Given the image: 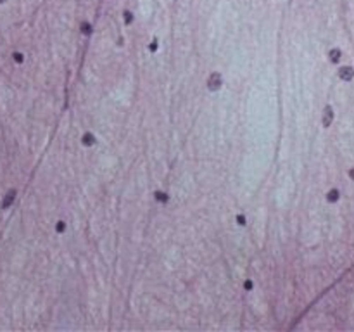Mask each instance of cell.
Here are the masks:
<instances>
[{"mask_svg": "<svg viewBox=\"0 0 354 332\" xmlns=\"http://www.w3.org/2000/svg\"><path fill=\"white\" fill-rule=\"evenodd\" d=\"M332 118H333L332 109H330V107H327V109H325V119H323V125H325V126H328V125L332 123Z\"/></svg>", "mask_w": 354, "mask_h": 332, "instance_id": "4", "label": "cell"}, {"mask_svg": "<svg viewBox=\"0 0 354 332\" xmlns=\"http://www.w3.org/2000/svg\"><path fill=\"white\" fill-rule=\"evenodd\" d=\"M14 199H16V190H11V192H7L5 199H4V203H2V208L7 209L12 203H14Z\"/></svg>", "mask_w": 354, "mask_h": 332, "instance_id": "1", "label": "cell"}, {"mask_svg": "<svg viewBox=\"0 0 354 332\" xmlns=\"http://www.w3.org/2000/svg\"><path fill=\"white\" fill-rule=\"evenodd\" d=\"M92 142H93V140H92V135H86V137H85V144H86V145H90Z\"/></svg>", "mask_w": 354, "mask_h": 332, "instance_id": "8", "label": "cell"}, {"mask_svg": "<svg viewBox=\"0 0 354 332\" xmlns=\"http://www.w3.org/2000/svg\"><path fill=\"white\" fill-rule=\"evenodd\" d=\"M351 178H354V170H352V171H351Z\"/></svg>", "mask_w": 354, "mask_h": 332, "instance_id": "9", "label": "cell"}, {"mask_svg": "<svg viewBox=\"0 0 354 332\" xmlns=\"http://www.w3.org/2000/svg\"><path fill=\"white\" fill-rule=\"evenodd\" d=\"M220 83H221V78H220V75L218 73H214V75L211 76V80H209V87L213 88V90H216L218 87H220Z\"/></svg>", "mask_w": 354, "mask_h": 332, "instance_id": "3", "label": "cell"}, {"mask_svg": "<svg viewBox=\"0 0 354 332\" xmlns=\"http://www.w3.org/2000/svg\"><path fill=\"white\" fill-rule=\"evenodd\" d=\"M330 57H332L333 62H337L338 57H340V50H332V52H330Z\"/></svg>", "mask_w": 354, "mask_h": 332, "instance_id": "5", "label": "cell"}, {"mask_svg": "<svg viewBox=\"0 0 354 332\" xmlns=\"http://www.w3.org/2000/svg\"><path fill=\"white\" fill-rule=\"evenodd\" d=\"M337 199H338V192H337V190L328 192V201H337Z\"/></svg>", "mask_w": 354, "mask_h": 332, "instance_id": "6", "label": "cell"}, {"mask_svg": "<svg viewBox=\"0 0 354 332\" xmlns=\"http://www.w3.org/2000/svg\"><path fill=\"white\" fill-rule=\"evenodd\" d=\"M14 61H16V62H23V55H21V54H14Z\"/></svg>", "mask_w": 354, "mask_h": 332, "instance_id": "7", "label": "cell"}, {"mask_svg": "<svg viewBox=\"0 0 354 332\" xmlns=\"http://www.w3.org/2000/svg\"><path fill=\"white\" fill-rule=\"evenodd\" d=\"M352 76H354L352 68H342V69H340V78H342V80H351Z\"/></svg>", "mask_w": 354, "mask_h": 332, "instance_id": "2", "label": "cell"}]
</instances>
